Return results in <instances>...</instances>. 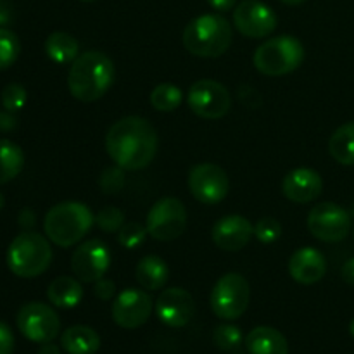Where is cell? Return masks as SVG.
Masks as SVG:
<instances>
[{"mask_svg": "<svg viewBox=\"0 0 354 354\" xmlns=\"http://www.w3.org/2000/svg\"><path fill=\"white\" fill-rule=\"evenodd\" d=\"M353 234H354V232H353Z\"/></svg>", "mask_w": 354, "mask_h": 354, "instance_id": "cell-46", "label": "cell"}, {"mask_svg": "<svg viewBox=\"0 0 354 354\" xmlns=\"http://www.w3.org/2000/svg\"><path fill=\"white\" fill-rule=\"evenodd\" d=\"M280 235H282V225H280L275 218H261V220L254 225V237L258 239L261 244H273L275 241H279Z\"/></svg>", "mask_w": 354, "mask_h": 354, "instance_id": "cell-33", "label": "cell"}, {"mask_svg": "<svg viewBox=\"0 0 354 354\" xmlns=\"http://www.w3.org/2000/svg\"><path fill=\"white\" fill-rule=\"evenodd\" d=\"M124 214L123 211L118 209L114 206H106L95 214V223L106 234H114V232H120L123 228Z\"/></svg>", "mask_w": 354, "mask_h": 354, "instance_id": "cell-30", "label": "cell"}, {"mask_svg": "<svg viewBox=\"0 0 354 354\" xmlns=\"http://www.w3.org/2000/svg\"><path fill=\"white\" fill-rule=\"evenodd\" d=\"M182 90L171 83H161L151 92V104L156 111L171 113L182 104Z\"/></svg>", "mask_w": 354, "mask_h": 354, "instance_id": "cell-27", "label": "cell"}, {"mask_svg": "<svg viewBox=\"0 0 354 354\" xmlns=\"http://www.w3.org/2000/svg\"><path fill=\"white\" fill-rule=\"evenodd\" d=\"M21 54L19 38L14 31L0 28V71L9 69Z\"/></svg>", "mask_w": 354, "mask_h": 354, "instance_id": "cell-28", "label": "cell"}, {"mask_svg": "<svg viewBox=\"0 0 354 354\" xmlns=\"http://www.w3.org/2000/svg\"><path fill=\"white\" fill-rule=\"evenodd\" d=\"M61 346L68 354H95L100 348V337L86 325H73L61 335Z\"/></svg>", "mask_w": 354, "mask_h": 354, "instance_id": "cell-22", "label": "cell"}, {"mask_svg": "<svg viewBox=\"0 0 354 354\" xmlns=\"http://www.w3.org/2000/svg\"><path fill=\"white\" fill-rule=\"evenodd\" d=\"M256 69L266 76H283L296 71L304 61V47L296 37L282 35L266 40L254 52Z\"/></svg>", "mask_w": 354, "mask_h": 354, "instance_id": "cell-6", "label": "cell"}, {"mask_svg": "<svg viewBox=\"0 0 354 354\" xmlns=\"http://www.w3.org/2000/svg\"><path fill=\"white\" fill-rule=\"evenodd\" d=\"M111 266V251L99 239L83 242L71 258V270L76 279L85 283H95L104 279Z\"/></svg>", "mask_w": 354, "mask_h": 354, "instance_id": "cell-13", "label": "cell"}, {"mask_svg": "<svg viewBox=\"0 0 354 354\" xmlns=\"http://www.w3.org/2000/svg\"><path fill=\"white\" fill-rule=\"evenodd\" d=\"M282 3H286V6H299V3H303L304 0H280Z\"/></svg>", "mask_w": 354, "mask_h": 354, "instance_id": "cell-42", "label": "cell"}, {"mask_svg": "<svg viewBox=\"0 0 354 354\" xmlns=\"http://www.w3.org/2000/svg\"><path fill=\"white\" fill-rule=\"evenodd\" d=\"M3 204H6V197H3V194L0 192V209L3 207Z\"/></svg>", "mask_w": 354, "mask_h": 354, "instance_id": "cell-43", "label": "cell"}, {"mask_svg": "<svg viewBox=\"0 0 354 354\" xmlns=\"http://www.w3.org/2000/svg\"><path fill=\"white\" fill-rule=\"evenodd\" d=\"M16 127V118L10 114V111H6V113H0V130L9 131Z\"/></svg>", "mask_w": 354, "mask_h": 354, "instance_id": "cell-38", "label": "cell"}, {"mask_svg": "<svg viewBox=\"0 0 354 354\" xmlns=\"http://www.w3.org/2000/svg\"><path fill=\"white\" fill-rule=\"evenodd\" d=\"M249 354H289L286 335L273 327H256L245 337Z\"/></svg>", "mask_w": 354, "mask_h": 354, "instance_id": "cell-20", "label": "cell"}, {"mask_svg": "<svg viewBox=\"0 0 354 354\" xmlns=\"http://www.w3.org/2000/svg\"><path fill=\"white\" fill-rule=\"evenodd\" d=\"M135 279L140 283V287L147 290H159L166 286L169 279V270L165 259L156 254L144 256L137 263L135 268Z\"/></svg>", "mask_w": 354, "mask_h": 354, "instance_id": "cell-21", "label": "cell"}, {"mask_svg": "<svg viewBox=\"0 0 354 354\" xmlns=\"http://www.w3.org/2000/svg\"><path fill=\"white\" fill-rule=\"evenodd\" d=\"M47 297L54 306L61 308V310H71L82 303L83 287L80 280L73 279V277H57L48 286Z\"/></svg>", "mask_w": 354, "mask_h": 354, "instance_id": "cell-23", "label": "cell"}, {"mask_svg": "<svg viewBox=\"0 0 354 354\" xmlns=\"http://www.w3.org/2000/svg\"><path fill=\"white\" fill-rule=\"evenodd\" d=\"M80 45L73 35L64 33V31H55L48 35L45 40V52L48 59L57 64H69L78 57Z\"/></svg>", "mask_w": 354, "mask_h": 354, "instance_id": "cell-24", "label": "cell"}, {"mask_svg": "<svg viewBox=\"0 0 354 354\" xmlns=\"http://www.w3.org/2000/svg\"><path fill=\"white\" fill-rule=\"evenodd\" d=\"M2 106L6 111H10V113H16V111H21L24 107L28 100L26 88L19 83H9L6 88L2 90Z\"/></svg>", "mask_w": 354, "mask_h": 354, "instance_id": "cell-32", "label": "cell"}, {"mask_svg": "<svg viewBox=\"0 0 354 354\" xmlns=\"http://www.w3.org/2000/svg\"><path fill=\"white\" fill-rule=\"evenodd\" d=\"M289 273L297 283L313 286L327 273V259L318 249H297L289 259Z\"/></svg>", "mask_w": 354, "mask_h": 354, "instance_id": "cell-19", "label": "cell"}, {"mask_svg": "<svg viewBox=\"0 0 354 354\" xmlns=\"http://www.w3.org/2000/svg\"><path fill=\"white\" fill-rule=\"evenodd\" d=\"M308 228L318 241L335 244L344 241L351 232V216L339 204L322 203L308 214Z\"/></svg>", "mask_w": 354, "mask_h": 354, "instance_id": "cell-9", "label": "cell"}, {"mask_svg": "<svg viewBox=\"0 0 354 354\" xmlns=\"http://www.w3.org/2000/svg\"><path fill=\"white\" fill-rule=\"evenodd\" d=\"M234 24L248 38H265L277 28V14L259 0H242L234 9Z\"/></svg>", "mask_w": 354, "mask_h": 354, "instance_id": "cell-14", "label": "cell"}, {"mask_svg": "<svg viewBox=\"0 0 354 354\" xmlns=\"http://www.w3.org/2000/svg\"><path fill=\"white\" fill-rule=\"evenodd\" d=\"M324 182L315 169L297 168L287 173L282 182V192L290 203L308 204L317 201L322 194Z\"/></svg>", "mask_w": 354, "mask_h": 354, "instance_id": "cell-18", "label": "cell"}, {"mask_svg": "<svg viewBox=\"0 0 354 354\" xmlns=\"http://www.w3.org/2000/svg\"><path fill=\"white\" fill-rule=\"evenodd\" d=\"M194 310H196V304L190 292L180 287L165 289V292H161V296L156 301V315L159 322L171 328L185 327L192 320Z\"/></svg>", "mask_w": 354, "mask_h": 354, "instance_id": "cell-16", "label": "cell"}, {"mask_svg": "<svg viewBox=\"0 0 354 354\" xmlns=\"http://www.w3.org/2000/svg\"><path fill=\"white\" fill-rule=\"evenodd\" d=\"M10 272L21 279H35L52 263L50 242L37 232H23L10 242L6 256Z\"/></svg>", "mask_w": 354, "mask_h": 354, "instance_id": "cell-5", "label": "cell"}, {"mask_svg": "<svg viewBox=\"0 0 354 354\" xmlns=\"http://www.w3.org/2000/svg\"><path fill=\"white\" fill-rule=\"evenodd\" d=\"M189 190L199 203L213 206L227 197L230 190V180L225 169L218 165L201 162L190 169Z\"/></svg>", "mask_w": 354, "mask_h": 354, "instance_id": "cell-12", "label": "cell"}, {"mask_svg": "<svg viewBox=\"0 0 354 354\" xmlns=\"http://www.w3.org/2000/svg\"><path fill=\"white\" fill-rule=\"evenodd\" d=\"M24 168L23 149L12 140L0 138V185L16 178Z\"/></svg>", "mask_w": 354, "mask_h": 354, "instance_id": "cell-26", "label": "cell"}, {"mask_svg": "<svg viewBox=\"0 0 354 354\" xmlns=\"http://www.w3.org/2000/svg\"><path fill=\"white\" fill-rule=\"evenodd\" d=\"M251 299L249 282L239 273H227L211 290V310L218 318L235 320L245 313Z\"/></svg>", "mask_w": 354, "mask_h": 354, "instance_id": "cell-7", "label": "cell"}, {"mask_svg": "<svg viewBox=\"0 0 354 354\" xmlns=\"http://www.w3.org/2000/svg\"><path fill=\"white\" fill-rule=\"evenodd\" d=\"M124 185V173L123 168L114 166V168L104 169L102 176H100V189L104 194H118Z\"/></svg>", "mask_w": 354, "mask_h": 354, "instance_id": "cell-34", "label": "cell"}, {"mask_svg": "<svg viewBox=\"0 0 354 354\" xmlns=\"http://www.w3.org/2000/svg\"><path fill=\"white\" fill-rule=\"evenodd\" d=\"M235 2H237V0H207V3H209L214 10H220V12H227V10L234 9Z\"/></svg>", "mask_w": 354, "mask_h": 354, "instance_id": "cell-39", "label": "cell"}, {"mask_svg": "<svg viewBox=\"0 0 354 354\" xmlns=\"http://www.w3.org/2000/svg\"><path fill=\"white\" fill-rule=\"evenodd\" d=\"M158 133L145 118L127 116L118 120L106 135V151L127 171L147 168L158 152Z\"/></svg>", "mask_w": 354, "mask_h": 354, "instance_id": "cell-1", "label": "cell"}, {"mask_svg": "<svg viewBox=\"0 0 354 354\" xmlns=\"http://www.w3.org/2000/svg\"><path fill=\"white\" fill-rule=\"evenodd\" d=\"M12 17V9H10V3L7 0H0V28L3 24H7Z\"/></svg>", "mask_w": 354, "mask_h": 354, "instance_id": "cell-40", "label": "cell"}, {"mask_svg": "<svg viewBox=\"0 0 354 354\" xmlns=\"http://www.w3.org/2000/svg\"><path fill=\"white\" fill-rule=\"evenodd\" d=\"M341 275H342V280H344L348 286L354 287V258L348 259V261L344 263V266H342L341 270Z\"/></svg>", "mask_w": 354, "mask_h": 354, "instance_id": "cell-37", "label": "cell"}, {"mask_svg": "<svg viewBox=\"0 0 354 354\" xmlns=\"http://www.w3.org/2000/svg\"><path fill=\"white\" fill-rule=\"evenodd\" d=\"M82 2H95V0H82Z\"/></svg>", "mask_w": 354, "mask_h": 354, "instance_id": "cell-45", "label": "cell"}, {"mask_svg": "<svg viewBox=\"0 0 354 354\" xmlns=\"http://www.w3.org/2000/svg\"><path fill=\"white\" fill-rule=\"evenodd\" d=\"M17 328L31 342H52L61 330V320L50 306L44 303H28L16 317Z\"/></svg>", "mask_w": 354, "mask_h": 354, "instance_id": "cell-10", "label": "cell"}, {"mask_svg": "<svg viewBox=\"0 0 354 354\" xmlns=\"http://www.w3.org/2000/svg\"><path fill=\"white\" fill-rule=\"evenodd\" d=\"M93 294H95V297H99L100 301H109L113 299L114 294H116V286H114L113 280L100 279L97 280L95 286H93Z\"/></svg>", "mask_w": 354, "mask_h": 354, "instance_id": "cell-35", "label": "cell"}, {"mask_svg": "<svg viewBox=\"0 0 354 354\" xmlns=\"http://www.w3.org/2000/svg\"><path fill=\"white\" fill-rule=\"evenodd\" d=\"M14 351V334L3 322H0V354H12Z\"/></svg>", "mask_w": 354, "mask_h": 354, "instance_id": "cell-36", "label": "cell"}, {"mask_svg": "<svg viewBox=\"0 0 354 354\" xmlns=\"http://www.w3.org/2000/svg\"><path fill=\"white\" fill-rule=\"evenodd\" d=\"M254 235V227L248 218L241 214H230L218 220L213 227V242L220 249L235 252L244 249Z\"/></svg>", "mask_w": 354, "mask_h": 354, "instance_id": "cell-17", "label": "cell"}, {"mask_svg": "<svg viewBox=\"0 0 354 354\" xmlns=\"http://www.w3.org/2000/svg\"><path fill=\"white\" fill-rule=\"evenodd\" d=\"M213 341L225 353H239L242 349V332L234 325H220L214 328Z\"/></svg>", "mask_w": 354, "mask_h": 354, "instance_id": "cell-29", "label": "cell"}, {"mask_svg": "<svg viewBox=\"0 0 354 354\" xmlns=\"http://www.w3.org/2000/svg\"><path fill=\"white\" fill-rule=\"evenodd\" d=\"M328 152L339 165H354V121L342 124L332 133L328 140Z\"/></svg>", "mask_w": 354, "mask_h": 354, "instance_id": "cell-25", "label": "cell"}, {"mask_svg": "<svg viewBox=\"0 0 354 354\" xmlns=\"http://www.w3.org/2000/svg\"><path fill=\"white\" fill-rule=\"evenodd\" d=\"M38 354H61V349L54 344V342H45L41 348L38 349Z\"/></svg>", "mask_w": 354, "mask_h": 354, "instance_id": "cell-41", "label": "cell"}, {"mask_svg": "<svg viewBox=\"0 0 354 354\" xmlns=\"http://www.w3.org/2000/svg\"><path fill=\"white\" fill-rule=\"evenodd\" d=\"M95 223L90 207L76 201H64L48 209L44 220V230L48 241L59 248L78 244Z\"/></svg>", "mask_w": 354, "mask_h": 354, "instance_id": "cell-3", "label": "cell"}, {"mask_svg": "<svg viewBox=\"0 0 354 354\" xmlns=\"http://www.w3.org/2000/svg\"><path fill=\"white\" fill-rule=\"evenodd\" d=\"M147 235V228H145L144 225L131 221V223L123 225V228L118 232V241H120V244L123 245V248L137 249L144 244Z\"/></svg>", "mask_w": 354, "mask_h": 354, "instance_id": "cell-31", "label": "cell"}, {"mask_svg": "<svg viewBox=\"0 0 354 354\" xmlns=\"http://www.w3.org/2000/svg\"><path fill=\"white\" fill-rule=\"evenodd\" d=\"M183 45L197 57H220L232 45V24L220 14L196 17L183 30Z\"/></svg>", "mask_w": 354, "mask_h": 354, "instance_id": "cell-4", "label": "cell"}, {"mask_svg": "<svg viewBox=\"0 0 354 354\" xmlns=\"http://www.w3.org/2000/svg\"><path fill=\"white\" fill-rule=\"evenodd\" d=\"M349 334H351L354 337V318L351 320V324H349Z\"/></svg>", "mask_w": 354, "mask_h": 354, "instance_id": "cell-44", "label": "cell"}, {"mask_svg": "<svg viewBox=\"0 0 354 354\" xmlns=\"http://www.w3.org/2000/svg\"><path fill=\"white\" fill-rule=\"evenodd\" d=\"M114 82V64L99 50L83 52L73 61L68 75L69 93L80 102H95Z\"/></svg>", "mask_w": 354, "mask_h": 354, "instance_id": "cell-2", "label": "cell"}, {"mask_svg": "<svg viewBox=\"0 0 354 354\" xmlns=\"http://www.w3.org/2000/svg\"><path fill=\"white\" fill-rule=\"evenodd\" d=\"M145 228L156 241L169 242L178 239L187 228V209L182 201L175 197L159 199L149 211Z\"/></svg>", "mask_w": 354, "mask_h": 354, "instance_id": "cell-8", "label": "cell"}, {"mask_svg": "<svg viewBox=\"0 0 354 354\" xmlns=\"http://www.w3.org/2000/svg\"><path fill=\"white\" fill-rule=\"evenodd\" d=\"M189 106L203 120H220L232 107V95L221 83L214 80H199L189 90Z\"/></svg>", "mask_w": 354, "mask_h": 354, "instance_id": "cell-11", "label": "cell"}, {"mask_svg": "<svg viewBox=\"0 0 354 354\" xmlns=\"http://www.w3.org/2000/svg\"><path fill=\"white\" fill-rule=\"evenodd\" d=\"M111 313L118 327L133 330V328L142 327L151 318L152 299L144 290L127 289L118 294Z\"/></svg>", "mask_w": 354, "mask_h": 354, "instance_id": "cell-15", "label": "cell"}]
</instances>
